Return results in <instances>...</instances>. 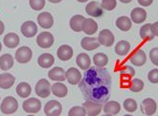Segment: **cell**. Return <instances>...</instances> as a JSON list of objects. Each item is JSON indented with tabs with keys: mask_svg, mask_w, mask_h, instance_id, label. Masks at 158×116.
I'll return each instance as SVG.
<instances>
[{
	"mask_svg": "<svg viewBox=\"0 0 158 116\" xmlns=\"http://www.w3.org/2000/svg\"><path fill=\"white\" fill-rule=\"evenodd\" d=\"M111 76L104 67H89L79 83V88L86 100L104 105L110 97Z\"/></svg>",
	"mask_w": 158,
	"mask_h": 116,
	"instance_id": "1",
	"label": "cell"
},
{
	"mask_svg": "<svg viewBox=\"0 0 158 116\" xmlns=\"http://www.w3.org/2000/svg\"><path fill=\"white\" fill-rule=\"evenodd\" d=\"M18 110V102L13 96H7L0 105V110L4 114H13Z\"/></svg>",
	"mask_w": 158,
	"mask_h": 116,
	"instance_id": "2",
	"label": "cell"
},
{
	"mask_svg": "<svg viewBox=\"0 0 158 116\" xmlns=\"http://www.w3.org/2000/svg\"><path fill=\"white\" fill-rule=\"evenodd\" d=\"M35 91L40 98H47L51 94V84L46 79H41L36 83Z\"/></svg>",
	"mask_w": 158,
	"mask_h": 116,
	"instance_id": "3",
	"label": "cell"
},
{
	"mask_svg": "<svg viewBox=\"0 0 158 116\" xmlns=\"http://www.w3.org/2000/svg\"><path fill=\"white\" fill-rule=\"evenodd\" d=\"M33 52L30 47L22 46L19 47L15 52V60L19 63H27L32 60Z\"/></svg>",
	"mask_w": 158,
	"mask_h": 116,
	"instance_id": "4",
	"label": "cell"
},
{
	"mask_svg": "<svg viewBox=\"0 0 158 116\" xmlns=\"http://www.w3.org/2000/svg\"><path fill=\"white\" fill-rule=\"evenodd\" d=\"M22 108L27 113H38L41 109V102L36 98H29L23 102Z\"/></svg>",
	"mask_w": 158,
	"mask_h": 116,
	"instance_id": "5",
	"label": "cell"
},
{
	"mask_svg": "<svg viewBox=\"0 0 158 116\" xmlns=\"http://www.w3.org/2000/svg\"><path fill=\"white\" fill-rule=\"evenodd\" d=\"M62 111L61 104L56 100H51L46 103L44 107V113L48 116H59Z\"/></svg>",
	"mask_w": 158,
	"mask_h": 116,
	"instance_id": "6",
	"label": "cell"
},
{
	"mask_svg": "<svg viewBox=\"0 0 158 116\" xmlns=\"http://www.w3.org/2000/svg\"><path fill=\"white\" fill-rule=\"evenodd\" d=\"M97 40L101 45L110 47L111 45H113L115 41V37H114L113 33L110 30H108V29H104V30H102L100 32Z\"/></svg>",
	"mask_w": 158,
	"mask_h": 116,
	"instance_id": "7",
	"label": "cell"
},
{
	"mask_svg": "<svg viewBox=\"0 0 158 116\" xmlns=\"http://www.w3.org/2000/svg\"><path fill=\"white\" fill-rule=\"evenodd\" d=\"M54 37L49 32H42L36 37V44L40 48L47 49L54 44Z\"/></svg>",
	"mask_w": 158,
	"mask_h": 116,
	"instance_id": "8",
	"label": "cell"
},
{
	"mask_svg": "<svg viewBox=\"0 0 158 116\" xmlns=\"http://www.w3.org/2000/svg\"><path fill=\"white\" fill-rule=\"evenodd\" d=\"M82 107L85 108V110L86 111V115H88V116L99 115L101 113V111L103 110V105L89 101V100H86L85 103H83Z\"/></svg>",
	"mask_w": 158,
	"mask_h": 116,
	"instance_id": "9",
	"label": "cell"
},
{
	"mask_svg": "<svg viewBox=\"0 0 158 116\" xmlns=\"http://www.w3.org/2000/svg\"><path fill=\"white\" fill-rule=\"evenodd\" d=\"M157 110V104L152 98H147L141 103V111L143 114L151 116L153 115Z\"/></svg>",
	"mask_w": 158,
	"mask_h": 116,
	"instance_id": "10",
	"label": "cell"
},
{
	"mask_svg": "<svg viewBox=\"0 0 158 116\" xmlns=\"http://www.w3.org/2000/svg\"><path fill=\"white\" fill-rule=\"evenodd\" d=\"M20 32L25 37H33L38 33V26L34 21H25L20 27Z\"/></svg>",
	"mask_w": 158,
	"mask_h": 116,
	"instance_id": "11",
	"label": "cell"
},
{
	"mask_svg": "<svg viewBox=\"0 0 158 116\" xmlns=\"http://www.w3.org/2000/svg\"><path fill=\"white\" fill-rule=\"evenodd\" d=\"M65 79L70 84L76 85L81 80V73L75 67H70L68 70L65 71Z\"/></svg>",
	"mask_w": 158,
	"mask_h": 116,
	"instance_id": "12",
	"label": "cell"
},
{
	"mask_svg": "<svg viewBox=\"0 0 158 116\" xmlns=\"http://www.w3.org/2000/svg\"><path fill=\"white\" fill-rule=\"evenodd\" d=\"M85 12L88 15L93 16V17H100L103 15V13H104L101 4L96 1L89 2L85 7Z\"/></svg>",
	"mask_w": 158,
	"mask_h": 116,
	"instance_id": "13",
	"label": "cell"
},
{
	"mask_svg": "<svg viewBox=\"0 0 158 116\" xmlns=\"http://www.w3.org/2000/svg\"><path fill=\"white\" fill-rule=\"evenodd\" d=\"M38 23L43 29H50L54 24L53 15L48 12L40 13L38 15Z\"/></svg>",
	"mask_w": 158,
	"mask_h": 116,
	"instance_id": "14",
	"label": "cell"
},
{
	"mask_svg": "<svg viewBox=\"0 0 158 116\" xmlns=\"http://www.w3.org/2000/svg\"><path fill=\"white\" fill-rule=\"evenodd\" d=\"M131 20L136 24H141L147 19V12L143 8H134L131 13Z\"/></svg>",
	"mask_w": 158,
	"mask_h": 116,
	"instance_id": "15",
	"label": "cell"
},
{
	"mask_svg": "<svg viewBox=\"0 0 158 116\" xmlns=\"http://www.w3.org/2000/svg\"><path fill=\"white\" fill-rule=\"evenodd\" d=\"M81 31L88 36L94 35L98 31V24L93 18H85Z\"/></svg>",
	"mask_w": 158,
	"mask_h": 116,
	"instance_id": "16",
	"label": "cell"
},
{
	"mask_svg": "<svg viewBox=\"0 0 158 116\" xmlns=\"http://www.w3.org/2000/svg\"><path fill=\"white\" fill-rule=\"evenodd\" d=\"M73 55H74V51L72 49V47L69 46V45H66V44L60 46L58 51H57L58 58L62 62L69 61L73 57Z\"/></svg>",
	"mask_w": 158,
	"mask_h": 116,
	"instance_id": "17",
	"label": "cell"
},
{
	"mask_svg": "<svg viewBox=\"0 0 158 116\" xmlns=\"http://www.w3.org/2000/svg\"><path fill=\"white\" fill-rule=\"evenodd\" d=\"M129 62L135 66H143L147 62V55L142 49H138L132 54Z\"/></svg>",
	"mask_w": 158,
	"mask_h": 116,
	"instance_id": "18",
	"label": "cell"
},
{
	"mask_svg": "<svg viewBox=\"0 0 158 116\" xmlns=\"http://www.w3.org/2000/svg\"><path fill=\"white\" fill-rule=\"evenodd\" d=\"M81 46L82 49H85L86 51H93V50L97 49V48L100 46V43L96 37H85L81 40Z\"/></svg>",
	"mask_w": 158,
	"mask_h": 116,
	"instance_id": "19",
	"label": "cell"
},
{
	"mask_svg": "<svg viewBox=\"0 0 158 116\" xmlns=\"http://www.w3.org/2000/svg\"><path fill=\"white\" fill-rule=\"evenodd\" d=\"M103 110L106 115H116L121 110V105L116 101H106L103 105Z\"/></svg>",
	"mask_w": 158,
	"mask_h": 116,
	"instance_id": "20",
	"label": "cell"
},
{
	"mask_svg": "<svg viewBox=\"0 0 158 116\" xmlns=\"http://www.w3.org/2000/svg\"><path fill=\"white\" fill-rule=\"evenodd\" d=\"M51 92L59 98H63L67 95L68 88L65 84H62V82H58L51 85Z\"/></svg>",
	"mask_w": 158,
	"mask_h": 116,
	"instance_id": "21",
	"label": "cell"
},
{
	"mask_svg": "<svg viewBox=\"0 0 158 116\" xmlns=\"http://www.w3.org/2000/svg\"><path fill=\"white\" fill-rule=\"evenodd\" d=\"M48 77L50 80L56 81V82H63L64 80H66L65 79V71L60 66L52 68L48 73Z\"/></svg>",
	"mask_w": 158,
	"mask_h": 116,
	"instance_id": "22",
	"label": "cell"
},
{
	"mask_svg": "<svg viewBox=\"0 0 158 116\" xmlns=\"http://www.w3.org/2000/svg\"><path fill=\"white\" fill-rule=\"evenodd\" d=\"M15 82V78L10 73L0 74V88L9 89L14 85Z\"/></svg>",
	"mask_w": 158,
	"mask_h": 116,
	"instance_id": "23",
	"label": "cell"
},
{
	"mask_svg": "<svg viewBox=\"0 0 158 116\" xmlns=\"http://www.w3.org/2000/svg\"><path fill=\"white\" fill-rule=\"evenodd\" d=\"M54 62H55V58L53 55L49 53L41 54L38 59V63L42 68H50L54 64Z\"/></svg>",
	"mask_w": 158,
	"mask_h": 116,
	"instance_id": "24",
	"label": "cell"
},
{
	"mask_svg": "<svg viewBox=\"0 0 158 116\" xmlns=\"http://www.w3.org/2000/svg\"><path fill=\"white\" fill-rule=\"evenodd\" d=\"M76 63L81 70H87L91 65L90 57L86 53H81L76 58Z\"/></svg>",
	"mask_w": 158,
	"mask_h": 116,
	"instance_id": "25",
	"label": "cell"
},
{
	"mask_svg": "<svg viewBox=\"0 0 158 116\" xmlns=\"http://www.w3.org/2000/svg\"><path fill=\"white\" fill-rule=\"evenodd\" d=\"M85 16H82L81 15H73L70 18V28L74 32H81V28H82V23L85 21Z\"/></svg>",
	"mask_w": 158,
	"mask_h": 116,
	"instance_id": "26",
	"label": "cell"
},
{
	"mask_svg": "<svg viewBox=\"0 0 158 116\" xmlns=\"http://www.w3.org/2000/svg\"><path fill=\"white\" fill-rule=\"evenodd\" d=\"M3 42L6 47L13 49L19 44V37L15 33H8L3 38Z\"/></svg>",
	"mask_w": 158,
	"mask_h": 116,
	"instance_id": "27",
	"label": "cell"
},
{
	"mask_svg": "<svg viewBox=\"0 0 158 116\" xmlns=\"http://www.w3.org/2000/svg\"><path fill=\"white\" fill-rule=\"evenodd\" d=\"M114 50L118 56H127L129 53V51H131V44L127 41H120L119 42L116 43Z\"/></svg>",
	"mask_w": 158,
	"mask_h": 116,
	"instance_id": "28",
	"label": "cell"
},
{
	"mask_svg": "<svg viewBox=\"0 0 158 116\" xmlns=\"http://www.w3.org/2000/svg\"><path fill=\"white\" fill-rule=\"evenodd\" d=\"M116 26L121 31L127 32L131 29L132 22L131 20V18L124 15V16H120L116 19Z\"/></svg>",
	"mask_w": 158,
	"mask_h": 116,
	"instance_id": "29",
	"label": "cell"
},
{
	"mask_svg": "<svg viewBox=\"0 0 158 116\" xmlns=\"http://www.w3.org/2000/svg\"><path fill=\"white\" fill-rule=\"evenodd\" d=\"M15 91H16L17 95L19 96V97L27 98V97H29L30 94L32 93V88H31V85L29 84L22 82L20 84H18V85L16 86Z\"/></svg>",
	"mask_w": 158,
	"mask_h": 116,
	"instance_id": "30",
	"label": "cell"
},
{
	"mask_svg": "<svg viewBox=\"0 0 158 116\" xmlns=\"http://www.w3.org/2000/svg\"><path fill=\"white\" fill-rule=\"evenodd\" d=\"M14 66V58L10 54H4L0 57V68L7 71Z\"/></svg>",
	"mask_w": 158,
	"mask_h": 116,
	"instance_id": "31",
	"label": "cell"
},
{
	"mask_svg": "<svg viewBox=\"0 0 158 116\" xmlns=\"http://www.w3.org/2000/svg\"><path fill=\"white\" fill-rule=\"evenodd\" d=\"M140 37L144 41H152L155 37L152 29V23H147L143 25L140 29Z\"/></svg>",
	"mask_w": 158,
	"mask_h": 116,
	"instance_id": "32",
	"label": "cell"
},
{
	"mask_svg": "<svg viewBox=\"0 0 158 116\" xmlns=\"http://www.w3.org/2000/svg\"><path fill=\"white\" fill-rule=\"evenodd\" d=\"M93 62L97 67H105L108 63V57L105 53H97L93 57Z\"/></svg>",
	"mask_w": 158,
	"mask_h": 116,
	"instance_id": "33",
	"label": "cell"
},
{
	"mask_svg": "<svg viewBox=\"0 0 158 116\" xmlns=\"http://www.w3.org/2000/svg\"><path fill=\"white\" fill-rule=\"evenodd\" d=\"M144 82L140 79H132L131 82V86H129V90H131V92H140L143 90L144 88Z\"/></svg>",
	"mask_w": 158,
	"mask_h": 116,
	"instance_id": "34",
	"label": "cell"
},
{
	"mask_svg": "<svg viewBox=\"0 0 158 116\" xmlns=\"http://www.w3.org/2000/svg\"><path fill=\"white\" fill-rule=\"evenodd\" d=\"M120 74L125 79H131L135 75V70L131 65H125L120 69Z\"/></svg>",
	"mask_w": 158,
	"mask_h": 116,
	"instance_id": "35",
	"label": "cell"
},
{
	"mask_svg": "<svg viewBox=\"0 0 158 116\" xmlns=\"http://www.w3.org/2000/svg\"><path fill=\"white\" fill-rule=\"evenodd\" d=\"M137 103L134 99L127 98L124 101V109L127 112H134L137 110Z\"/></svg>",
	"mask_w": 158,
	"mask_h": 116,
	"instance_id": "36",
	"label": "cell"
},
{
	"mask_svg": "<svg viewBox=\"0 0 158 116\" xmlns=\"http://www.w3.org/2000/svg\"><path fill=\"white\" fill-rule=\"evenodd\" d=\"M68 115L69 116H85L86 111L83 107L77 105V107H73L72 109H70V110L68 111Z\"/></svg>",
	"mask_w": 158,
	"mask_h": 116,
	"instance_id": "37",
	"label": "cell"
},
{
	"mask_svg": "<svg viewBox=\"0 0 158 116\" xmlns=\"http://www.w3.org/2000/svg\"><path fill=\"white\" fill-rule=\"evenodd\" d=\"M103 10H106V11H112L117 6L116 0H102L101 4Z\"/></svg>",
	"mask_w": 158,
	"mask_h": 116,
	"instance_id": "38",
	"label": "cell"
},
{
	"mask_svg": "<svg viewBox=\"0 0 158 116\" xmlns=\"http://www.w3.org/2000/svg\"><path fill=\"white\" fill-rule=\"evenodd\" d=\"M30 6L35 11H40L45 6V0H29Z\"/></svg>",
	"mask_w": 158,
	"mask_h": 116,
	"instance_id": "39",
	"label": "cell"
},
{
	"mask_svg": "<svg viewBox=\"0 0 158 116\" xmlns=\"http://www.w3.org/2000/svg\"><path fill=\"white\" fill-rule=\"evenodd\" d=\"M148 79L152 84H157L158 83V69L154 68L148 72Z\"/></svg>",
	"mask_w": 158,
	"mask_h": 116,
	"instance_id": "40",
	"label": "cell"
},
{
	"mask_svg": "<svg viewBox=\"0 0 158 116\" xmlns=\"http://www.w3.org/2000/svg\"><path fill=\"white\" fill-rule=\"evenodd\" d=\"M150 59L154 65H158V48L154 47L150 51Z\"/></svg>",
	"mask_w": 158,
	"mask_h": 116,
	"instance_id": "41",
	"label": "cell"
},
{
	"mask_svg": "<svg viewBox=\"0 0 158 116\" xmlns=\"http://www.w3.org/2000/svg\"><path fill=\"white\" fill-rule=\"evenodd\" d=\"M138 3L140 4L141 6L143 7H148V6H150L152 4L153 2V0H137Z\"/></svg>",
	"mask_w": 158,
	"mask_h": 116,
	"instance_id": "42",
	"label": "cell"
},
{
	"mask_svg": "<svg viewBox=\"0 0 158 116\" xmlns=\"http://www.w3.org/2000/svg\"><path fill=\"white\" fill-rule=\"evenodd\" d=\"M152 29L154 37H157L158 36V22L157 21L154 22L153 24H152Z\"/></svg>",
	"mask_w": 158,
	"mask_h": 116,
	"instance_id": "43",
	"label": "cell"
},
{
	"mask_svg": "<svg viewBox=\"0 0 158 116\" xmlns=\"http://www.w3.org/2000/svg\"><path fill=\"white\" fill-rule=\"evenodd\" d=\"M4 30H5V25L1 20H0V36L4 33Z\"/></svg>",
	"mask_w": 158,
	"mask_h": 116,
	"instance_id": "44",
	"label": "cell"
},
{
	"mask_svg": "<svg viewBox=\"0 0 158 116\" xmlns=\"http://www.w3.org/2000/svg\"><path fill=\"white\" fill-rule=\"evenodd\" d=\"M49 2H51V3H54V4H57V3H60V2H61L62 0H48Z\"/></svg>",
	"mask_w": 158,
	"mask_h": 116,
	"instance_id": "45",
	"label": "cell"
},
{
	"mask_svg": "<svg viewBox=\"0 0 158 116\" xmlns=\"http://www.w3.org/2000/svg\"><path fill=\"white\" fill-rule=\"evenodd\" d=\"M119 1H121L122 3H125V4H127V3H131L132 0H119Z\"/></svg>",
	"mask_w": 158,
	"mask_h": 116,
	"instance_id": "46",
	"label": "cell"
},
{
	"mask_svg": "<svg viewBox=\"0 0 158 116\" xmlns=\"http://www.w3.org/2000/svg\"><path fill=\"white\" fill-rule=\"evenodd\" d=\"M78 2H80V3H85V2H87L88 0H77Z\"/></svg>",
	"mask_w": 158,
	"mask_h": 116,
	"instance_id": "47",
	"label": "cell"
},
{
	"mask_svg": "<svg viewBox=\"0 0 158 116\" xmlns=\"http://www.w3.org/2000/svg\"><path fill=\"white\" fill-rule=\"evenodd\" d=\"M1 50H2V44L0 42V52H1Z\"/></svg>",
	"mask_w": 158,
	"mask_h": 116,
	"instance_id": "48",
	"label": "cell"
}]
</instances>
